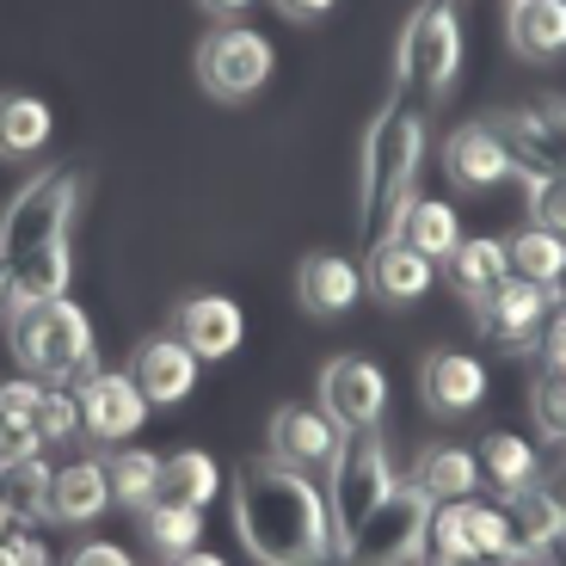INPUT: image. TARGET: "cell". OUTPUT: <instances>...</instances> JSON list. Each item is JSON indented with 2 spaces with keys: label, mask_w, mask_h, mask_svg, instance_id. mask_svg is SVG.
<instances>
[{
  "label": "cell",
  "mask_w": 566,
  "mask_h": 566,
  "mask_svg": "<svg viewBox=\"0 0 566 566\" xmlns=\"http://www.w3.org/2000/svg\"><path fill=\"white\" fill-rule=\"evenodd\" d=\"M234 530L259 566H326L339 554L321 481L271 455L234 468Z\"/></svg>",
  "instance_id": "6da1fadb"
},
{
  "label": "cell",
  "mask_w": 566,
  "mask_h": 566,
  "mask_svg": "<svg viewBox=\"0 0 566 566\" xmlns=\"http://www.w3.org/2000/svg\"><path fill=\"white\" fill-rule=\"evenodd\" d=\"M74 203H81V167H43L19 185V198L0 216V277H7V302L69 296Z\"/></svg>",
  "instance_id": "7a4b0ae2"
},
{
  "label": "cell",
  "mask_w": 566,
  "mask_h": 566,
  "mask_svg": "<svg viewBox=\"0 0 566 566\" xmlns=\"http://www.w3.org/2000/svg\"><path fill=\"white\" fill-rule=\"evenodd\" d=\"M424 160V112L407 99H388L364 136V167H357V228L364 247L395 241L400 216L412 203V179Z\"/></svg>",
  "instance_id": "3957f363"
},
{
  "label": "cell",
  "mask_w": 566,
  "mask_h": 566,
  "mask_svg": "<svg viewBox=\"0 0 566 566\" xmlns=\"http://www.w3.org/2000/svg\"><path fill=\"white\" fill-rule=\"evenodd\" d=\"M7 339L31 382H74L93 376V321L74 296L43 302H7Z\"/></svg>",
  "instance_id": "277c9868"
},
{
  "label": "cell",
  "mask_w": 566,
  "mask_h": 566,
  "mask_svg": "<svg viewBox=\"0 0 566 566\" xmlns=\"http://www.w3.org/2000/svg\"><path fill=\"white\" fill-rule=\"evenodd\" d=\"M455 69H462V13L455 0H419V13L407 19L395 50V74L407 81L412 105H438L455 86Z\"/></svg>",
  "instance_id": "5b68a950"
},
{
  "label": "cell",
  "mask_w": 566,
  "mask_h": 566,
  "mask_svg": "<svg viewBox=\"0 0 566 566\" xmlns=\"http://www.w3.org/2000/svg\"><path fill=\"white\" fill-rule=\"evenodd\" d=\"M395 486V468H388V450L376 438V424L369 431H339V450L326 462V517H333V542H352L357 524H364L369 511L388 499Z\"/></svg>",
  "instance_id": "8992f818"
},
{
  "label": "cell",
  "mask_w": 566,
  "mask_h": 566,
  "mask_svg": "<svg viewBox=\"0 0 566 566\" xmlns=\"http://www.w3.org/2000/svg\"><path fill=\"white\" fill-rule=\"evenodd\" d=\"M424 517H431V499L412 481H395L388 499L357 524L352 542H339V566H400L424 548Z\"/></svg>",
  "instance_id": "52a82bcc"
},
{
  "label": "cell",
  "mask_w": 566,
  "mask_h": 566,
  "mask_svg": "<svg viewBox=\"0 0 566 566\" xmlns=\"http://www.w3.org/2000/svg\"><path fill=\"white\" fill-rule=\"evenodd\" d=\"M271 69H277L271 38H259L253 25H222L198 50V81L216 99H253L259 86L271 81Z\"/></svg>",
  "instance_id": "ba28073f"
},
{
  "label": "cell",
  "mask_w": 566,
  "mask_h": 566,
  "mask_svg": "<svg viewBox=\"0 0 566 566\" xmlns=\"http://www.w3.org/2000/svg\"><path fill=\"white\" fill-rule=\"evenodd\" d=\"M560 302V283H524L505 277L493 296L474 302V321H481V339H493L499 352H536L542 333H548V308Z\"/></svg>",
  "instance_id": "9c48e42d"
},
{
  "label": "cell",
  "mask_w": 566,
  "mask_h": 566,
  "mask_svg": "<svg viewBox=\"0 0 566 566\" xmlns=\"http://www.w3.org/2000/svg\"><path fill=\"white\" fill-rule=\"evenodd\" d=\"M493 129L517 172H530V179L566 172V99H530L517 112H505Z\"/></svg>",
  "instance_id": "30bf717a"
},
{
  "label": "cell",
  "mask_w": 566,
  "mask_h": 566,
  "mask_svg": "<svg viewBox=\"0 0 566 566\" xmlns=\"http://www.w3.org/2000/svg\"><path fill=\"white\" fill-rule=\"evenodd\" d=\"M321 412L339 431H369V424H382L388 412V376L382 364H369V357H333L321 369Z\"/></svg>",
  "instance_id": "8fae6325"
},
{
  "label": "cell",
  "mask_w": 566,
  "mask_h": 566,
  "mask_svg": "<svg viewBox=\"0 0 566 566\" xmlns=\"http://www.w3.org/2000/svg\"><path fill=\"white\" fill-rule=\"evenodd\" d=\"M74 395H81V438L93 443H129L155 412L148 395L129 382V369H93Z\"/></svg>",
  "instance_id": "7c38bea8"
},
{
  "label": "cell",
  "mask_w": 566,
  "mask_h": 566,
  "mask_svg": "<svg viewBox=\"0 0 566 566\" xmlns=\"http://www.w3.org/2000/svg\"><path fill=\"white\" fill-rule=\"evenodd\" d=\"M203 357L179 339V333H160V339H142L129 357V382L148 395V407H179L191 388H198Z\"/></svg>",
  "instance_id": "4fadbf2b"
},
{
  "label": "cell",
  "mask_w": 566,
  "mask_h": 566,
  "mask_svg": "<svg viewBox=\"0 0 566 566\" xmlns=\"http://www.w3.org/2000/svg\"><path fill=\"white\" fill-rule=\"evenodd\" d=\"M265 443H271V462L314 474V468H326V462H333V450H339V424L326 419L321 407L290 400V407L271 412V438Z\"/></svg>",
  "instance_id": "5bb4252c"
},
{
  "label": "cell",
  "mask_w": 566,
  "mask_h": 566,
  "mask_svg": "<svg viewBox=\"0 0 566 566\" xmlns=\"http://www.w3.org/2000/svg\"><path fill=\"white\" fill-rule=\"evenodd\" d=\"M499 511L511 524V542H517V560H548V548L566 542V499L548 493V486H517V493H499Z\"/></svg>",
  "instance_id": "9a60e30c"
},
{
  "label": "cell",
  "mask_w": 566,
  "mask_h": 566,
  "mask_svg": "<svg viewBox=\"0 0 566 566\" xmlns=\"http://www.w3.org/2000/svg\"><path fill=\"white\" fill-rule=\"evenodd\" d=\"M172 333H179L203 364H216V357L241 352L247 314H241V302H228V296H185L179 314H172Z\"/></svg>",
  "instance_id": "2e32d148"
},
{
  "label": "cell",
  "mask_w": 566,
  "mask_h": 566,
  "mask_svg": "<svg viewBox=\"0 0 566 566\" xmlns=\"http://www.w3.org/2000/svg\"><path fill=\"white\" fill-rule=\"evenodd\" d=\"M419 382H424V407L455 419V412H474L486 400V364L474 352H431Z\"/></svg>",
  "instance_id": "e0dca14e"
},
{
  "label": "cell",
  "mask_w": 566,
  "mask_h": 566,
  "mask_svg": "<svg viewBox=\"0 0 566 566\" xmlns=\"http://www.w3.org/2000/svg\"><path fill=\"white\" fill-rule=\"evenodd\" d=\"M443 172H450L462 191H493L511 172V155H505V142H499V129L493 124H462L450 136V148H443Z\"/></svg>",
  "instance_id": "ac0fdd59"
},
{
  "label": "cell",
  "mask_w": 566,
  "mask_h": 566,
  "mask_svg": "<svg viewBox=\"0 0 566 566\" xmlns=\"http://www.w3.org/2000/svg\"><path fill=\"white\" fill-rule=\"evenodd\" d=\"M112 505V481H105V462H69L50 474V524L86 530L93 517H105Z\"/></svg>",
  "instance_id": "d6986e66"
},
{
  "label": "cell",
  "mask_w": 566,
  "mask_h": 566,
  "mask_svg": "<svg viewBox=\"0 0 566 566\" xmlns=\"http://www.w3.org/2000/svg\"><path fill=\"white\" fill-rule=\"evenodd\" d=\"M296 296H302V308L308 314H345V308H357V296H364V271L352 265V259H339V253H308L302 259V271H296Z\"/></svg>",
  "instance_id": "ffe728a7"
},
{
  "label": "cell",
  "mask_w": 566,
  "mask_h": 566,
  "mask_svg": "<svg viewBox=\"0 0 566 566\" xmlns=\"http://www.w3.org/2000/svg\"><path fill=\"white\" fill-rule=\"evenodd\" d=\"M505 38H511V50L530 56V62L566 56V0H511Z\"/></svg>",
  "instance_id": "44dd1931"
},
{
  "label": "cell",
  "mask_w": 566,
  "mask_h": 566,
  "mask_svg": "<svg viewBox=\"0 0 566 566\" xmlns=\"http://www.w3.org/2000/svg\"><path fill=\"white\" fill-rule=\"evenodd\" d=\"M369 283H376V296L382 302H419L431 283H438V265L424 253H412L407 241H382V247H369Z\"/></svg>",
  "instance_id": "7402d4cb"
},
{
  "label": "cell",
  "mask_w": 566,
  "mask_h": 566,
  "mask_svg": "<svg viewBox=\"0 0 566 566\" xmlns=\"http://www.w3.org/2000/svg\"><path fill=\"white\" fill-rule=\"evenodd\" d=\"M56 136V112L38 93H0V160H31Z\"/></svg>",
  "instance_id": "603a6c76"
},
{
  "label": "cell",
  "mask_w": 566,
  "mask_h": 566,
  "mask_svg": "<svg viewBox=\"0 0 566 566\" xmlns=\"http://www.w3.org/2000/svg\"><path fill=\"white\" fill-rule=\"evenodd\" d=\"M412 486H419L431 505H455V499H474L481 493V455L474 450H455V443H438V450H424L419 474H412Z\"/></svg>",
  "instance_id": "cb8c5ba5"
},
{
  "label": "cell",
  "mask_w": 566,
  "mask_h": 566,
  "mask_svg": "<svg viewBox=\"0 0 566 566\" xmlns=\"http://www.w3.org/2000/svg\"><path fill=\"white\" fill-rule=\"evenodd\" d=\"M216 493H222V468H216V455H203V450H172V455H160V486H155V499H167V505H191V511H210Z\"/></svg>",
  "instance_id": "d4e9b609"
},
{
  "label": "cell",
  "mask_w": 566,
  "mask_h": 566,
  "mask_svg": "<svg viewBox=\"0 0 566 566\" xmlns=\"http://www.w3.org/2000/svg\"><path fill=\"white\" fill-rule=\"evenodd\" d=\"M395 241H407L412 253H424L438 265V259H450L455 247H462V216L443 198H412L407 216H400V228H395Z\"/></svg>",
  "instance_id": "484cf974"
},
{
  "label": "cell",
  "mask_w": 566,
  "mask_h": 566,
  "mask_svg": "<svg viewBox=\"0 0 566 566\" xmlns=\"http://www.w3.org/2000/svg\"><path fill=\"white\" fill-rule=\"evenodd\" d=\"M450 283L462 290L468 302H481V296H493L499 283L511 277V259H505V241H493V234H462V247H455L450 259Z\"/></svg>",
  "instance_id": "4316f807"
},
{
  "label": "cell",
  "mask_w": 566,
  "mask_h": 566,
  "mask_svg": "<svg viewBox=\"0 0 566 566\" xmlns=\"http://www.w3.org/2000/svg\"><path fill=\"white\" fill-rule=\"evenodd\" d=\"M474 455H481V481L499 486V493L536 486V474H542V450L530 438H517V431H486Z\"/></svg>",
  "instance_id": "83f0119b"
},
{
  "label": "cell",
  "mask_w": 566,
  "mask_h": 566,
  "mask_svg": "<svg viewBox=\"0 0 566 566\" xmlns=\"http://www.w3.org/2000/svg\"><path fill=\"white\" fill-rule=\"evenodd\" d=\"M50 455H19V462H0V499H7V511H13L19 524H38V517H50Z\"/></svg>",
  "instance_id": "f1b7e54d"
},
{
  "label": "cell",
  "mask_w": 566,
  "mask_h": 566,
  "mask_svg": "<svg viewBox=\"0 0 566 566\" xmlns=\"http://www.w3.org/2000/svg\"><path fill=\"white\" fill-rule=\"evenodd\" d=\"M142 536H148L155 554H167V560L172 554H191V548H203V511L148 499V505H142Z\"/></svg>",
  "instance_id": "f546056e"
},
{
  "label": "cell",
  "mask_w": 566,
  "mask_h": 566,
  "mask_svg": "<svg viewBox=\"0 0 566 566\" xmlns=\"http://www.w3.org/2000/svg\"><path fill=\"white\" fill-rule=\"evenodd\" d=\"M505 259H511V277H524V283H560L566 277V241L548 234V228H536V222H530L524 234H511Z\"/></svg>",
  "instance_id": "4dcf8cb0"
},
{
  "label": "cell",
  "mask_w": 566,
  "mask_h": 566,
  "mask_svg": "<svg viewBox=\"0 0 566 566\" xmlns=\"http://www.w3.org/2000/svg\"><path fill=\"white\" fill-rule=\"evenodd\" d=\"M105 481H112V505H148L160 486V455L148 450H129V443H117L112 455H105Z\"/></svg>",
  "instance_id": "1f68e13d"
},
{
  "label": "cell",
  "mask_w": 566,
  "mask_h": 566,
  "mask_svg": "<svg viewBox=\"0 0 566 566\" xmlns=\"http://www.w3.org/2000/svg\"><path fill=\"white\" fill-rule=\"evenodd\" d=\"M462 517H468V542H474V554L493 566H511L517 560V542H511V524L505 511L486 505V499H462Z\"/></svg>",
  "instance_id": "d6a6232c"
},
{
  "label": "cell",
  "mask_w": 566,
  "mask_h": 566,
  "mask_svg": "<svg viewBox=\"0 0 566 566\" xmlns=\"http://www.w3.org/2000/svg\"><path fill=\"white\" fill-rule=\"evenodd\" d=\"M31 431L43 438V450H50V443H69V438H81V395H74V388H43V400H38V419H31Z\"/></svg>",
  "instance_id": "836d02e7"
},
{
  "label": "cell",
  "mask_w": 566,
  "mask_h": 566,
  "mask_svg": "<svg viewBox=\"0 0 566 566\" xmlns=\"http://www.w3.org/2000/svg\"><path fill=\"white\" fill-rule=\"evenodd\" d=\"M530 222L566 241V172H542V179H530Z\"/></svg>",
  "instance_id": "e575fe53"
},
{
  "label": "cell",
  "mask_w": 566,
  "mask_h": 566,
  "mask_svg": "<svg viewBox=\"0 0 566 566\" xmlns=\"http://www.w3.org/2000/svg\"><path fill=\"white\" fill-rule=\"evenodd\" d=\"M0 566H50V548H43L38 530L13 524L7 536H0Z\"/></svg>",
  "instance_id": "d590c367"
},
{
  "label": "cell",
  "mask_w": 566,
  "mask_h": 566,
  "mask_svg": "<svg viewBox=\"0 0 566 566\" xmlns=\"http://www.w3.org/2000/svg\"><path fill=\"white\" fill-rule=\"evenodd\" d=\"M542 376H554V382H566V296L554 302V314H548V333H542Z\"/></svg>",
  "instance_id": "8d00e7d4"
},
{
  "label": "cell",
  "mask_w": 566,
  "mask_h": 566,
  "mask_svg": "<svg viewBox=\"0 0 566 566\" xmlns=\"http://www.w3.org/2000/svg\"><path fill=\"white\" fill-rule=\"evenodd\" d=\"M38 400H43L38 382H0V419L31 424V419H38Z\"/></svg>",
  "instance_id": "74e56055"
},
{
  "label": "cell",
  "mask_w": 566,
  "mask_h": 566,
  "mask_svg": "<svg viewBox=\"0 0 566 566\" xmlns=\"http://www.w3.org/2000/svg\"><path fill=\"white\" fill-rule=\"evenodd\" d=\"M43 438L31 431V424H13V419H0V462H19V455H38Z\"/></svg>",
  "instance_id": "f35d334b"
},
{
  "label": "cell",
  "mask_w": 566,
  "mask_h": 566,
  "mask_svg": "<svg viewBox=\"0 0 566 566\" xmlns=\"http://www.w3.org/2000/svg\"><path fill=\"white\" fill-rule=\"evenodd\" d=\"M62 566H136V560H129L117 542H81V548H74Z\"/></svg>",
  "instance_id": "ab89813d"
},
{
  "label": "cell",
  "mask_w": 566,
  "mask_h": 566,
  "mask_svg": "<svg viewBox=\"0 0 566 566\" xmlns=\"http://www.w3.org/2000/svg\"><path fill=\"white\" fill-rule=\"evenodd\" d=\"M333 7H339V0H277V13H283V19H296V25H302V19L333 13Z\"/></svg>",
  "instance_id": "60d3db41"
},
{
  "label": "cell",
  "mask_w": 566,
  "mask_h": 566,
  "mask_svg": "<svg viewBox=\"0 0 566 566\" xmlns=\"http://www.w3.org/2000/svg\"><path fill=\"white\" fill-rule=\"evenodd\" d=\"M167 566H228L222 554H210V548H191V554H172Z\"/></svg>",
  "instance_id": "b9f144b4"
},
{
  "label": "cell",
  "mask_w": 566,
  "mask_h": 566,
  "mask_svg": "<svg viewBox=\"0 0 566 566\" xmlns=\"http://www.w3.org/2000/svg\"><path fill=\"white\" fill-rule=\"evenodd\" d=\"M253 0H203V13H216V19H234V13H247Z\"/></svg>",
  "instance_id": "7bdbcfd3"
},
{
  "label": "cell",
  "mask_w": 566,
  "mask_h": 566,
  "mask_svg": "<svg viewBox=\"0 0 566 566\" xmlns=\"http://www.w3.org/2000/svg\"><path fill=\"white\" fill-rule=\"evenodd\" d=\"M19 524V517H13V511H7V499H0V536H7V530H13Z\"/></svg>",
  "instance_id": "ee69618b"
},
{
  "label": "cell",
  "mask_w": 566,
  "mask_h": 566,
  "mask_svg": "<svg viewBox=\"0 0 566 566\" xmlns=\"http://www.w3.org/2000/svg\"><path fill=\"white\" fill-rule=\"evenodd\" d=\"M511 566H548V560H542V554H536V560H511Z\"/></svg>",
  "instance_id": "f6af8a7d"
},
{
  "label": "cell",
  "mask_w": 566,
  "mask_h": 566,
  "mask_svg": "<svg viewBox=\"0 0 566 566\" xmlns=\"http://www.w3.org/2000/svg\"><path fill=\"white\" fill-rule=\"evenodd\" d=\"M0 296H7V283H0Z\"/></svg>",
  "instance_id": "bcb514c9"
}]
</instances>
